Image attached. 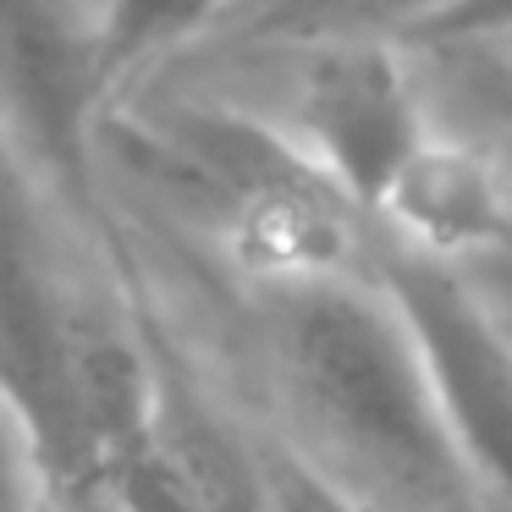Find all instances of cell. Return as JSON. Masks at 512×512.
Returning a JSON list of instances; mask_svg holds the SVG:
<instances>
[{
  "mask_svg": "<svg viewBox=\"0 0 512 512\" xmlns=\"http://www.w3.org/2000/svg\"><path fill=\"white\" fill-rule=\"evenodd\" d=\"M0 512H56L50 468L6 397H0Z\"/></svg>",
  "mask_w": 512,
  "mask_h": 512,
  "instance_id": "obj_10",
  "label": "cell"
},
{
  "mask_svg": "<svg viewBox=\"0 0 512 512\" xmlns=\"http://www.w3.org/2000/svg\"><path fill=\"white\" fill-rule=\"evenodd\" d=\"M375 281L408 331L468 479L512 512V331L446 259L397 248Z\"/></svg>",
  "mask_w": 512,
  "mask_h": 512,
  "instance_id": "obj_4",
  "label": "cell"
},
{
  "mask_svg": "<svg viewBox=\"0 0 512 512\" xmlns=\"http://www.w3.org/2000/svg\"><path fill=\"white\" fill-rule=\"evenodd\" d=\"M226 12H232V0H94L105 83L116 89L122 78L166 61L171 50L215 34Z\"/></svg>",
  "mask_w": 512,
  "mask_h": 512,
  "instance_id": "obj_7",
  "label": "cell"
},
{
  "mask_svg": "<svg viewBox=\"0 0 512 512\" xmlns=\"http://www.w3.org/2000/svg\"><path fill=\"white\" fill-rule=\"evenodd\" d=\"M419 0H232V12L215 34L265 39V45H314L331 34H364L369 17L397 23Z\"/></svg>",
  "mask_w": 512,
  "mask_h": 512,
  "instance_id": "obj_8",
  "label": "cell"
},
{
  "mask_svg": "<svg viewBox=\"0 0 512 512\" xmlns=\"http://www.w3.org/2000/svg\"><path fill=\"white\" fill-rule=\"evenodd\" d=\"M276 358L303 419L408 507L457 512L479 490L375 276H342L331 265L281 276Z\"/></svg>",
  "mask_w": 512,
  "mask_h": 512,
  "instance_id": "obj_1",
  "label": "cell"
},
{
  "mask_svg": "<svg viewBox=\"0 0 512 512\" xmlns=\"http://www.w3.org/2000/svg\"><path fill=\"white\" fill-rule=\"evenodd\" d=\"M56 512H127V507L116 501L111 485H100L94 474H83V479H72V485L56 490Z\"/></svg>",
  "mask_w": 512,
  "mask_h": 512,
  "instance_id": "obj_11",
  "label": "cell"
},
{
  "mask_svg": "<svg viewBox=\"0 0 512 512\" xmlns=\"http://www.w3.org/2000/svg\"><path fill=\"white\" fill-rule=\"evenodd\" d=\"M105 94L89 0H0V127L28 166L78 188Z\"/></svg>",
  "mask_w": 512,
  "mask_h": 512,
  "instance_id": "obj_5",
  "label": "cell"
},
{
  "mask_svg": "<svg viewBox=\"0 0 512 512\" xmlns=\"http://www.w3.org/2000/svg\"><path fill=\"white\" fill-rule=\"evenodd\" d=\"M512 34V0H419L391 23L408 45H479Z\"/></svg>",
  "mask_w": 512,
  "mask_h": 512,
  "instance_id": "obj_9",
  "label": "cell"
},
{
  "mask_svg": "<svg viewBox=\"0 0 512 512\" xmlns=\"http://www.w3.org/2000/svg\"><path fill=\"white\" fill-rule=\"evenodd\" d=\"M23 149L0 127V397L28 424L50 485L89 474V424L78 402L83 303L61 287L50 237L28 188Z\"/></svg>",
  "mask_w": 512,
  "mask_h": 512,
  "instance_id": "obj_2",
  "label": "cell"
},
{
  "mask_svg": "<svg viewBox=\"0 0 512 512\" xmlns=\"http://www.w3.org/2000/svg\"><path fill=\"white\" fill-rule=\"evenodd\" d=\"M276 127L331 199L369 215L435 133L413 89L402 39L380 34H331L298 45L287 111Z\"/></svg>",
  "mask_w": 512,
  "mask_h": 512,
  "instance_id": "obj_3",
  "label": "cell"
},
{
  "mask_svg": "<svg viewBox=\"0 0 512 512\" xmlns=\"http://www.w3.org/2000/svg\"><path fill=\"white\" fill-rule=\"evenodd\" d=\"M375 215H386L408 254L463 265L512 237V188L485 149L430 133Z\"/></svg>",
  "mask_w": 512,
  "mask_h": 512,
  "instance_id": "obj_6",
  "label": "cell"
}]
</instances>
